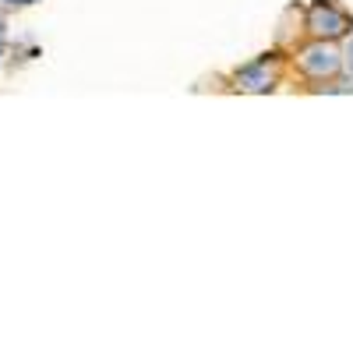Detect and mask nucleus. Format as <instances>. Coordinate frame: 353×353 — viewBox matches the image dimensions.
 I'll use <instances>...</instances> for the list:
<instances>
[{"mask_svg":"<svg viewBox=\"0 0 353 353\" xmlns=\"http://www.w3.org/2000/svg\"><path fill=\"white\" fill-rule=\"evenodd\" d=\"M279 78H283V61H279V53L254 57L251 64H244L237 74H233L237 88H244V92H272V88L279 85Z\"/></svg>","mask_w":353,"mask_h":353,"instance_id":"obj_3","label":"nucleus"},{"mask_svg":"<svg viewBox=\"0 0 353 353\" xmlns=\"http://www.w3.org/2000/svg\"><path fill=\"white\" fill-rule=\"evenodd\" d=\"M0 57H4V25H0Z\"/></svg>","mask_w":353,"mask_h":353,"instance_id":"obj_5","label":"nucleus"},{"mask_svg":"<svg viewBox=\"0 0 353 353\" xmlns=\"http://www.w3.org/2000/svg\"><path fill=\"white\" fill-rule=\"evenodd\" d=\"M346 64H350V71H353V46H350V53H346Z\"/></svg>","mask_w":353,"mask_h":353,"instance_id":"obj_6","label":"nucleus"},{"mask_svg":"<svg viewBox=\"0 0 353 353\" xmlns=\"http://www.w3.org/2000/svg\"><path fill=\"white\" fill-rule=\"evenodd\" d=\"M304 28L311 39H329V43H339L353 32V18L339 8V4H329V0H314L304 14Z\"/></svg>","mask_w":353,"mask_h":353,"instance_id":"obj_1","label":"nucleus"},{"mask_svg":"<svg viewBox=\"0 0 353 353\" xmlns=\"http://www.w3.org/2000/svg\"><path fill=\"white\" fill-rule=\"evenodd\" d=\"M297 68H301V74L311 78V81H325V78H336V74L343 71V53H339V46L329 43V39H314L311 46H304V50L297 53Z\"/></svg>","mask_w":353,"mask_h":353,"instance_id":"obj_2","label":"nucleus"},{"mask_svg":"<svg viewBox=\"0 0 353 353\" xmlns=\"http://www.w3.org/2000/svg\"><path fill=\"white\" fill-rule=\"evenodd\" d=\"M4 4H36V0H4Z\"/></svg>","mask_w":353,"mask_h":353,"instance_id":"obj_4","label":"nucleus"}]
</instances>
